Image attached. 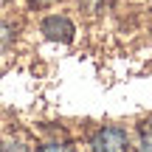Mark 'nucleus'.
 <instances>
[{
    "instance_id": "20e7f679",
    "label": "nucleus",
    "mask_w": 152,
    "mask_h": 152,
    "mask_svg": "<svg viewBox=\"0 0 152 152\" xmlns=\"http://www.w3.org/2000/svg\"><path fill=\"white\" fill-rule=\"evenodd\" d=\"M0 152H28V147L23 141H14V138H9V141L0 144Z\"/></svg>"
},
{
    "instance_id": "39448f33",
    "label": "nucleus",
    "mask_w": 152,
    "mask_h": 152,
    "mask_svg": "<svg viewBox=\"0 0 152 152\" xmlns=\"http://www.w3.org/2000/svg\"><path fill=\"white\" fill-rule=\"evenodd\" d=\"M9 42H11V28L0 23V54H3V51L9 48Z\"/></svg>"
},
{
    "instance_id": "423d86ee",
    "label": "nucleus",
    "mask_w": 152,
    "mask_h": 152,
    "mask_svg": "<svg viewBox=\"0 0 152 152\" xmlns=\"http://www.w3.org/2000/svg\"><path fill=\"white\" fill-rule=\"evenodd\" d=\"M39 152H73V147H68V144H42Z\"/></svg>"
},
{
    "instance_id": "7ed1b4c3",
    "label": "nucleus",
    "mask_w": 152,
    "mask_h": 152,
    "mask_svg": "<svg viewBox=\"0 0 152 152\" xmlns=\"http://www.w3.org/2000/svg\"><path fill=\"white\" fill-rule=\"evenodd\" d=\"M138 152H152V118L138 127Z\"/></svg>"
},
{
    "instance_id": "f257e3e1",
    "label": "nucleus",
    "mask_w": 152,
    "mask_h": 152,
    "mask_svg": "<svg viewBox=\"0 0 152 152\" xmlns=\"http://www.w3.org/2000/svg\"><path fill=\"white\" fill-rule=\"evenodd\" d=\"M93 152H130V135L124 127H102L90 138Z\"/></svg>"
},
{
    "instance_id": "f03ea898",
    "label": "nucleus",
    "mask_w": 152,
    "mask_h": 152,
    "mask_svg": "<svg viewBox=\"0 0 152 152\" xmlns=\"http://www.w3.org/2000/svg\"><path fill=\"white\" fill-rule=\"evenodd\" d=\"M39 31H42L48 39H54V42H71L73 34H76V28H73L71 17H65V14H48L42 23H39Z\"/></svg>"
},
{
    "instance_id": "0eeeda50",
    "label": "nucleus",
    "mask_w": 152,
    "mask_h": 152,
    "mask_svg": "<svg viewBox=\"0 0 152 152\" xmlns=\"http://www.w3.org/2000/svg\"><path fill=\"white\" fill-rule=\"evenodd\" d=\"M31 6H48V3H54V0H28Z\"/></svg>"
}]
</instances>
